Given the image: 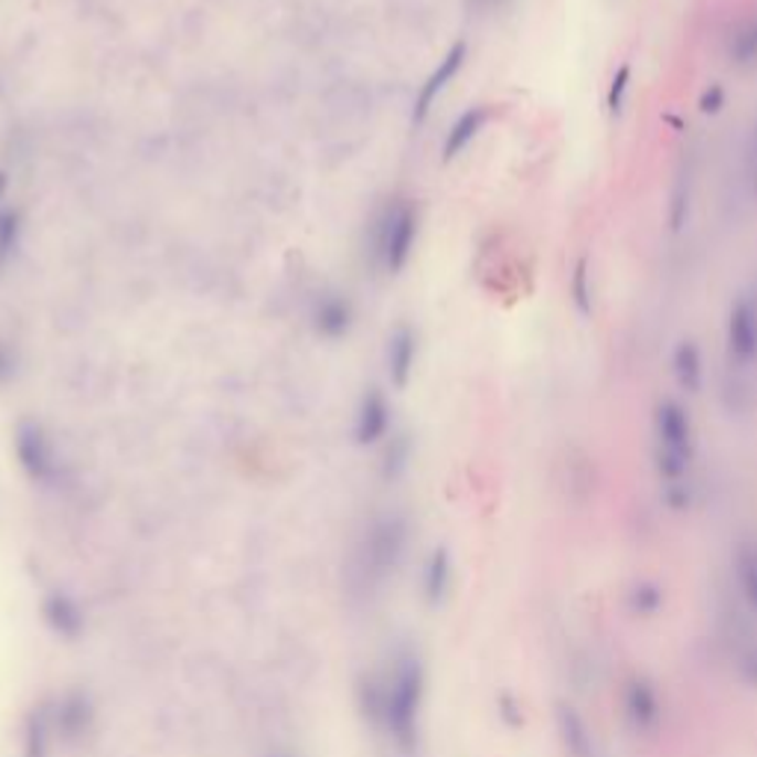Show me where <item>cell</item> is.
<instances>
[{
    "label": "cell",
    "mask_w": 757,
    "mask_h": 757,
    "mask_svg": "<svg viewBox=\"0 0 757 757\" xmlns=\"http://www.w3.org/2000/svg\"><path fill=\"white\" fill-rule=\"evenodd\" d=\"M468 54H471V47H468L465 39H459V42H452V45L444 51V56L438 60V65H435L433 72L426 74V81L420 84V89H417L415 95V104H412V121H415V125H424V121L429 119V113L435 110V104L441 102V95L447 93L452 86V81L462 74L465 63H468Z\"/></svg>",
    "instance_id": "obj_3"
},
{
    "label": "cell",
    "mask_w": 757,
    "mask_h": 757,
    "mask_svg": "<svg viewBox=\"0 0 757 757\" xmlns=\"http://www.w3.org/2000/svg\"><path fill=\"white\" fill-rule=\"evenodd\" d=\"M725 102H728V93H725V86L711 84L702 93V98H699V110H702L704 116H719L722 107H725Z\"/></svg>",
    "instance_id": "obj_17"
},
{
    "label": "cell",
    "mask_w": 757,
    "mask_h": 757,
    "mask_svg": "<svg viewBox=\"0 0 757 757\" xmlns=\"http://www.w3.org/2000/svg\"><path fill=\"white\" fill-rule=\"evenodd\" d=\"M7 190H10V178H7V172L0 169V202H3V195H7Z\"/></svg>",
    "instance_id": "obj_20"
},
{
    "label": "cell",
    "mask_w": 757,
    "mask_h": 757,
    "mask_svg": "<svg viewBox=\"0 0 757 757\" xmlns=\"http://www.w3.org/2000/svg\"><path fill=\"white\" fill-rule=\"evenodd\" d=\"M21 232H24L21 213L15 207H0V276H3V269H7L10 258L19 249Z\"/></svg>",
    "instance_id": "obj_14"
},
{
    "label": "cell",
    "mask_w": 757,
    "mask_h": 757,
    "mask_svg": "<svg viewBox=\"0 0 757 757\" xmlns=\"http://www.w3.org/2000/svg\"><path fill=\"white\" fill-rule=\"evenodd\" d=\"M630 86H633V65L621 63L610 77V86H607V113L612 119H621L625 116V107H628Z\"/></svg>",
    "instance_id": "obj_15"
},
{
    "label": "cell",
    "mask_w": 757,
    "mask_h": 757,
    "mask_svg": "<svg viewBox=\"0 0 757 757\" xmlns=\"http://www.w3.org/2000/svg\"><path fill=\"white\" fill-rule=\"evenodd\" d=\"M417 364V332L412 326L399 323L385 341V370L394 388H406L415 376Z\"/></svg>",
    "instance_id": "obj_8"
},
{
    "label": "cell",
    "mask_w": 757,
    "mask_h": 757,
    "mask_svg": "<svg viewBox=\"0 0 757 757\" xmlns=\"http://www.w3.org/2000/svg\"><path fill=\"white\" fill-rule=\"evenodd\" d=\"M672 378L684 394H699L704 385L702 346L693 338H681L672 350Z\"/></svg>",
    "instance_id": "obj_10"
},
{
    "label": "cell",
    "mask_w": 757,
    "mask_h": 757,
    "mask_svg": "<svg viewBox=\"0 0 757 757\" xmlns=\"http://www.w3.org/2000/svg\"><path fill=\"white\" fill-rule=\"evenodd\" d=\"M568 299L580 320L595 314V285H591V264L586 255L574 260L572 276H568Z\"/></svg>",
    "instance_id": "obj_13"
},
{
    "label": "cell",
    "mask_w": 757,
    "mask_h": 757,
    "mask_svg": "<svg viewBox=\"0 0 757 757\" xmlns=\"http://www.w3.org/2000/svg\"><path fill=\"white\" fill-rule=\"evenodd\" d=\"M725 355L734 370L757 364V299L737 294L725 317Z\"/></svg>",
    "instance_id": "obj_2"
},
{
    "label": "cell",
    "mask_w": 757,
    "mask_h": 757,
    "mask_svg": "<svg viewBox=\"0 0 757 757\" xmlns=\"http://www.w3.org/2000/svg\"><path fill=\"white\" fill-rule=\"evenodd\" d=\"M657 438L663 444V456L669 468H678L684 462L686 447H690V415L681 403L663 399L654 412Z\"/></svg>",
    "instance_id": "obj_5"
},
{
    "label": "cell",
    "mask_w": 757,
    "mask_h": 757,
    "mask_svg": "<svg viewBox=\"0 0 757 757\" xmlns=\"http://www.w3.org/2000/svg\"><path fill=\"white\" fill-rule=\"evenodd\" d=\"M15 456L19 465L28 471V477L45 482L56 473V452L47 433L33 420H24L15 429Z\"/></svg>",
    "instance_id": "obj_4"
},
{
    "label": "cell",
    "mask_w": 757,
    "mask_h": 757,
    "mask_svg": "<svg viewBox=\"0 0 757 757\" xmlns=\"http://www.w3.org/2000/svg\"><path fill=\"white\" fill-rule=\"evenodd\" d=\"M420 234V213L408 199H394L376 216L373 228V255L388 276H399L415 255Z\"/></svg>",
    "instance_id": "obj_1"
},
{
    "label": "cell",
    "mask_w": 757,
    "mask_h": 757,
    "mask_svg": "<svg viewBox=\"0 0 757 757\" xmlns=\"http://www.w3.org/2000/svg\"><path fill=\"white\" fill-rule=\"evenodd\" d=\"M311 326L323 341H343L355 326V308L346 294H323L314 299Z\"/></svg>",
    "instance_id": "obj_6"
},
{
    "label": "cell",
    "mask_w": 757,
    "mask_h": 757,
    "mask_svg": "<svg viewBox=\"0 0 757 757\" xmlns=\"http://www.w3.org/2000/svg\"><path fill=\"white\" fill-rule=\"evenodd\" d=\"M12 373H15V355H12L10 346H3V343H0V385L10 378Z\"/></svg>",
    "instance_id": "obj_19"
},
{
    "label": "cell",
    "mask_w": 757,
    "mask_h": 757,
    "mask_svg": "<svg viewBox=\"0 0 757 757\" xmlns=\"http://www.w3.org/2000/svg\"><path fill=\"white\" fill-rule=\"evenodd\" d=\"M491 121V107L489 104H471L468 110H462L456 119H452V125L447 128V134H444V142H441V158L444 163H452V160H459L468 151V148L480 139V134L486 130V125Z\"/></svg>",
    "instance_id": "obj_7"
},
{
    "label": "cell",
    "mask_w": 757,
    "mask_h": 757,
    "mask_svg": "<svg viewBox=\"0 0 757 757\" xmlns=\"http://www.w3.org/2000/svg\"><path fill=\"white\" fill-rule=\"evenodd\" d=\"M391 429V406L385 394L378 388H367L359 399V412H355V441L361 447H373Z\"/></svg>",
    "instance_id": "obj_9"
},
{
    "label": "cell",
    "mask_w": 757,
    "mask_h": 757,
    "mask_svg": "<svg viewBox=\"0 0 757 757\" xmlns=\"http://www.w3.org/2000/svg\"><path fill=\"white\" fill-rule=\"evenodd\" d=\"M695 169L693 163H681L678 167V175L672 181V193H669V232L681 234L690 222V213H693V186H695Z\"/></svg>",
    "instance_id": "obj_11"
},
{
    "label": "cell",
    "mask_w": 757,
    "mask_h": 757,
    "mask_svg": "<svg viewBox=\"0 0 757 757\" xmlns=\"http://www.w3.org/2000/svg\"><path fill=\"white\" fill-rule=\"evenodd\" d=\"M746 175L748 184H751V193H757V121L751 128V137H748L746 146Z\"/></svg>",
    "instance_id": "obj_18"
},
{
    "label": "cell",
    "mask_w": 757,
    "mask_h": 757,
    "mask_svg": "<svg viewBox=\"0 0 757 757\" xmlns=\"http://www.w3.org/2000/svg\"><path fill=\"white\" fill-rule=\"evenodd\" d=\"M725 56L734 68H755L757 65V15L739 21L725 39Z\"/></svg>",
    "instance_id": "obj_12"
},
{
    "label": "cell",
    "mask_w": 757,
    "mask_h": 757,
    "mask_svg": "<svg viewBox=\"0 0 757 757\" xmlns=\"http://www.w3.org/2000/svg\"><path fill=\"white\" fill-rule=\"evenodd\" d=\"M45 612L47 621H51L63 637H74V633L81 630V612H77V607H74L68 598H63V595H54V598L47 600Z\"/></svg>",
    "instance_id": "obj_16"
}]
</instances>
